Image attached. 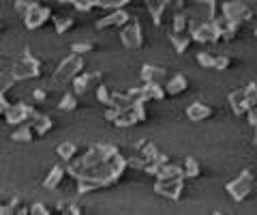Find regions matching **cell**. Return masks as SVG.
Masks as SVG:
<instances>
[{
    "label": "cell",
    "instance_id": "11",
    "mask_svg": "<svg viewBox=\"0 0 257 215\" xmlns=\"http://www.w3.org/2000/svg\"><path fill=\"white\" fill-rule=\"evenodd\" d=\"M62 177H64V168H62V166H54V168L50 170V174L43 179V187L45 189H56L60 185Z\"/></svg>",
    "mask_w": 257,
    "mask_h": 215
},
{
    "label": "cell",
    "instance_id": "6",
    "mask_svg": "<svg viewBox=\"0 0 257 215\" xmlns=\"http://www.w3.org/2000/svg\"><path fill=\"white\" fill-rule=\"evenodd\" d=\"M248 187H251V174H248V172H242L234 183H229V185H227L229 194L234 196L236 200H242V198L248 194Z\"/></svg>",
    "mask_w": 257,
    "mask_h": 215
},
{
    "label": "cell",
    "instance_id": "16",
    "mask_svg": "<svg viewBox=\"0 0 257 215\" xmlns=\"http://www.w3.org/2000/svg\"><path fill=\"white\" fill-rule=\"evenodd\" d=\"M15 82H18V80H15L11 67H9V69H5L3 74H0V95L5 97V93H7V91H11L13 86H15Z\"/></svg>",
    "mask_w": 257,
    "mask_h": 215
},
{
    "label": "cell",
    "instance_id": "2",
    "mask_svg": "<svg viewBox=\"0 0 257 215\" xmlns=\"http://www.w3.org/2000/svg\"><path fill=\"white\" fill-rule=\"evenodd\" d=\"M11 71H13V76L15 80H30V78H37V76H41V60H37L28 50H24L22 52V56L11 62Z\"/></svg>",
    "mask_w": 257,
    "mask_h": 215
},
{
    "label": "cell",
    "instance_id": "23",
    "mask_svg": "<svg viewBox=\"0 0 257 215\" xmlns=\"http://www.w3.org/2000/svg\"><path fill=\"white\" fill-rule=\"evenodd\" d=\"M30 5H32V0H18V3H15V11H18L22 20L26 18V13L30 11Z\"/></svg>",
    "mask_w": 257,
    "mask_h": 215
},
{
    "label": "cell",
    "instance_id": "13",
    "mask_svg": "<svg viewBox=\"0 0 257 215\" xmlns=\"http://www.w3.org/2000/svg\"><path fill=\"white\" fill-rule=\"evenodd\" d=\"M56 151H58V155H60L62 162H67V164L73 162L75 155H77V147L73 145V142H60Z\"/></svg>",
    "mask_w": 257,
    "mask_h": 215
},
{
    "label": "cell",
    "instance_id": "15",
    "mask_svg": "<svg viewBox=\"0 0 257 215\" xmlns=\"http://www.w3.org/2000/svg\"><path fill=\"white\" fill-rule=\"evenodd\" d=\"M165 76V69H161V67H144V71H142V78L146 80L148 84H159V80Z\"/></svg>",
    "mask_w": 257,
    "mask_h": 215
},
{
    "label": "cell",
    "instance_id": "19",
    "mask_svg": "<svg viewBox=\"0 0 257 215\" xmlns=\"http://www.w3.org/2000/svg\"><path fill=\"white\" fill-rule=\"evenodd\" d=\"M184 89H187V80H184L182 76H176L170 84H167V93L170 95H178V93H182Z\"/></svg>",
    "mask_w": 257,
    "mask_h": 215
},
{
    "label": "cell",
    "instance_id": "28",
    "mask_svg": "<svg viewBox=\"0 0 257 215\" xmlns=\"http://www.w3.org/2000/svg\"><path fill=\"white\" fill-rule=\"evenodd\" d=\"M60 211H62V215H82L75 204H67V206H62Z\"/></svg>",
    "mask_w": 257,
    "mask_h": 215
},
{
    "label": "cell",
    "instance_id": "31",
    "mask_svg": "<svg viewBox=\"0 0 257 215\" xmlns=\"http://www.w3.org/2000/svg\"><path fill=\"white\" fill-rule=\"evenodd\" d=\"M9 67H11V62H9V60H7L5 56H0V74H3V71H5V69H9Z\"/></svg>",
    "mask_w": 257,
    "mask_h": 215
},
{
    "label": "cell",
    "instance_id": "30",
    "mask_svg": "<svg viewBox=\"0 0 257 215\" xmlns=\"http://www.w3.org/2000/svg\"><path fill=\"white\" fill-rule=\"evenodd\" d=\"M32 97H35V101H43V99L47 97V93H45L43 89H37L35 93H32Z\"/></svg>",
    "mask_w": 257,
    "mask_h": 215
},
{
    "label": "cell",
    "instance_id": "4",
    "mask_svg": "<svg viewBox=\"0 0 257 215\" xmlns=\"http://www.w3.org/2000/svg\"><path fill=\"white\" fill-rule=\"evenodd\" d=\"M50 20H52L50 7H45V5L35 3V0H32L30 11L26 13V18H24V24H26L28 30H39L41 26H45V24L50 22Z\"/></svg>",
    "mask_w": 257,
    "mask_h": 215
},
{
    "label": "cell",
    "instance_id": "3",
    "mask_svg": "<svg viewBox=\"0 0 257 215\" xmlns=\"http://www.w3.org/2000/svg\"><path fill=\"white\" fill-rule=\"evenodd\" d=\"M82 69H84V62H82V58H79L77 54H73V56H67L58 65V69L54 71V82L56 84L73 82V78L79 76V71H82Z\"/></svg>",
    "mask_w": 257,
    "mask_h": 215
},
{
    "label": "cell",
    "instance_id": "20",
    "mask_svg": "<svg viewBox=\"0 0 257 215\" xmlns=\"http://www.w3.org/2000/svg\"><path fill=\"white\" fill-rule=\"evenodd\" d=\"M73 18H54V26H56V33L64 35L69 28H73Z\"/></svg>",
    "mask_w": 257,
    "mask_h": 215
},
{
    "label": "cell",
    "instance_id": "35",
    "mask_svg": "<svg viewBox=\"0 0 257 215\" xmlns=\"http://www.w3.org/2000/svg\"><path fill=\"white\" fill-rule=\"evenodd\" d=\"M212 215H221V213H212Z\"/></svg>",
    "mask_w": 257,
    "mask_h": 215
},
{
    "label": "cell",
    "instance_id": "27",
    "mask_svg": "<svg viewBox=\"0 0 257 215\" xmlns=\"http://www.w3.org/2000/svg\"><path fill=\"white\" fill-rule=\"evenodd\" d=\"M199 172V168H197V164L193 162V159H187V174L189 177H195V174Z\"/></svg>",
    "mask_w": 257,
    "mask_h": 215
},
{
    "label": "cell",
    "instance_id": "10",
    "mask_svg": "<svg viewBox=\"0 0 257 215\" xmlns=\"http://www.w3.org/2000/svg\"><path fill=\"white\" fill-rule=\"evenodd\" d=\"M180 189H182V181L180 179H170V181H163V185H161V183L157 185L159 194H165V196H172V198H178Z\"/></svg>",
    "mask_w": 257,
    "mask_h": 215
},
{
    "label": "cell",
    "instance_id": "12",
    "mask_svg": "<svg viewBox=\"0 0 257 215\" xmlns=\"http://www.w3.org/2000/svg\"><path fill=\"white\" fill-rule=\"evenodd\" d=\"M52 118L50 116H45V114H41L37 118V121H32L30 123V127H32V131H35V136H45L47 131L52 129Z\"/></svg>",
    "mask_w": 257,
    "mask_h": 215
},
{
    "label": "cell",
    "instance_id": "24",
    "mask_svg": "<svg viewBox=\"0 0 257 215\" xmlns=\"http://www.w3.org/2000/svg\"><path fill=\"white\" fill-rule=\"evenodd\" d=\"M71 50H73V54H77V56H79V54L92 52V50H94V45H92L90 41H88V43H73V45H71Z\"/></svg>",
    "mask_w": 257,
    "mask_h": 215
},
{
    "label": "cell",
    "instance_id": "18",
    "mask_svg": "<svg viewBox=\"0 0 257 215\" xmlns=\"http://www.w3.org/2000/svg\"><path fill=\"white\" fill-rule=\"evenodd\" d=\"M58 108L62 110V112H71V110H75V108H77V95H75V93H67V95H64V97L60 99Z\"/></svg>",
    "mask_w": 257,
    "mask_h": 215
},
{
    "label": "cell",
    "instance_id": "25",
    "mask_svg": "<svg viewBox=\"0 0 257 215\" xmlns=\"http://www.w3.org/2000/svg\"><path fill=\"white\" fill-rule=\"evenodd\" d=\"M28 213L30 215H50V211H47V206L41 204V202H35L32 206H28Z\"/></svg>",
    "mask_w": 257,
    "mask_h": 215
},
{
    "label": "cell",
    "instance_id": "17",
    "mask_svg": "<svg viewBox=\"0 0 257 215\" xmlns=\"http://www.w3.org/2000/svg\"><path fill=\"white\" fill-rule=\"evenodd\" d=\"M210 114H212V110L202 106V103H193V106L189 108V116L193 118V121H202V118L210 116Z\"/></svg>",
    "mask_w": 257,
    "mask_h": 215
},
{
    "label": "cell",
    "instance_id": "34",
    "mask_svg": "<svg viewBox=\"0 0 257 215\" xmlns=\"http://www.w3.org/2000/svg\"><path fill=\"white\" fill-rule=\"evenodd\" d=\"M0 30H3V22H0Z\"/></svg>",
    "mask_w": 257,
    "mask_h": 215
},
{
    "label": "cell",
    "instance_id": "1",
    "mask_svg": "<svg viewBox=\"0 0 257 215\" xmlns=\"http://www.w3.org/2000/svg\"><path fill=\"white\" fill-rule=\"evenodd\" d=\"M41 116V112H37L32 106H28V103H7V108H5V112H3V118H5V123L7 125H15V127H20V125H30L32 121H37V118Z\"/></svg>",
    "mask_w": 257,
    "mask_h": 215
},
{
    "label": "cell",
    "instance_id": "5",
    "mask_svg": "<svg viewBox=\"0 0 257 215\" xmlns=\"http://www.w3.org/2000/svg\"><path fill=\"white\" fill-rule=\"evenodd\" d=\"M120 39L122 43L128 47V50H135V47L142 45V35H140V24L138 22H126L122 33H120Z\"/></svg>",
    "mask_w": 257,
    "mask_h": 215
},
{
    "label": "cell",
    "instance_id": "22",
    "mask_svg": "<svg viewBox=\"0 0 257 215\" xmlns=\"http://www.w3.org/2000/svg\"><path fill=\"white\" fill-rule=\"evenodd\" d=\"M184 30H187V18L180 13H176L174 18V35H184Z\"/></svg>",
    "mask_w": 257,
    "mask_h": 215
},
{
    "label": "cell",
    "instance_id": "21",
    "mask_svg": "<svg viewBox=\"0 0 257 215\" xmlns=\"http://www.w3.org/2000/svg\"><path fill=\"white\" fill-rule=\"evenodd\" d=\"M18 206H20V200L18 198H11L7 204H0V215H15Z\"/></svg>",
    "mask_w": 257,
    "mask_h": 215
},
{
    "label": "cell",
    "instance_id": "14",
    "mask_svg": "<svg viewBox=\"0 0 257 215\" xmlns=\"http://www.w3.org/2000/svg\"><path fill=\"white\" fill-rule=\"evenodd\" d=\"M32 138H35V131H32V127L28 123L26 125H20L18 129L11 133V140L13 142H32Z\"/></svg>",
    "mask_w": 257,
    "mask_h": 215
},
{
    "label": "cell",
    "instance_id": "9",
    "mask_svg": "<svg viewBox=\"0 0 257 215\" xmlns=\"http://www.w3.org/2000/svg\"><path fill=\"white\" fill-rule=\"evenodd\" d=\"M225 18H227L229 22H240V20H248L251 18V11H246L240 3H231V5H225Z\"/></svg>",
    "mask_w": 257,
    "mask_h": 215
},
{
    "label": "cell",
    "instance_id": "32",
    "mask_svg": "<svg viewBox=\"0 0 257 215\" xmlns=\"http://www.w3.org/2000/svg\"><path fill=\"white\" fill-rule=\"evenodd\" d=\"M5 108H7V99L0 95V118H3V112H5Z\"/></svg>",
    "mask_w": 257,
    "mask_h": 215
},
{
    "label": "cell",
    "instance_id": "29",
    "mask_svg": "<svg viewBox=\"0 0 257 215\" xmlns=\"http://www.w3.org/2000/svg\"><path fill=\"white\" fill-rule=\"evenodd\" d=\"M229 65V58H225V56H221V58H214V69H225Z\"/></svg>",
    "mask_w": 257,
    "mask_h": 215
},
{
    "label": "cell",
    "instance_id": "26",
    "mask_svg": "<svg viewBox=\"0 0 257 215\" xmlns=\"http://www.w3.org/2000/svg\"><path fill=\"white\" fill-rule=\"evenodd\" d=\"M197 60L202 67H214V56H210V54H206V52L197 54Z\"/></svg>",
    "mask_w": 257,
    "mask_h": 215
},
{
    "label": "cell",
    "instance_id": "7",
    "mask_svg": "<svg viewBox=\"0 0 257 215\" xmlns=\"http://www.w3.org/2000/svg\"><path fill=\"white\" fill-rule=\"evenodd\" d=\"M99 80H101L99 71H96V74H79V76H75L73 78V93L79 97V95H84L92 84L99 82Z\"/></svg>",
    "mask_w": 257,
    "mask_h": 215
},
{
    "label": "cell",
    "instance_id": "33",
    "mask_svg": "<svg viewBox=\"0 0 257 215\" xmlns=\"http://www.w3.org/2000/svg\"><path fill=\"white\" fill-rule=\"evenodd\" d=\"M15 215H30V213H28V206H18Z\"/></svg>",
    "mask_w": 257,
    "mask_h": 215
},
{
    "label": "cell",
    "instance_id": "36",
    "mask_svg": "<svg viewBox=\"0 0 257 215\" xmlns=\"http://www.w3.org/2000/svg\"><path fill=\"white\" fill-rule=\"evenodd\" d=\"M255 35H257V30H255Z\"/></svg>",
    "mask_w": 257,
    "mask_h": 215
},
{
    "label": "cell",
    "instance_id": "8",
    "mask_svg": "<svg viewBox=\"0 0 257 215\" xmlns=\"http://www.w3.org/2000/svg\"><path fill=\"white\" fill-rule=\"evenodd\" d=\"M126 22H128V15L122 9H118V11L109 13V15H105V18H101L99 22H96V30H105V28H114V26H124Z\"/></svg>",
    "mask_w": 257,
    "mask_h": 215
}]
</instances>
